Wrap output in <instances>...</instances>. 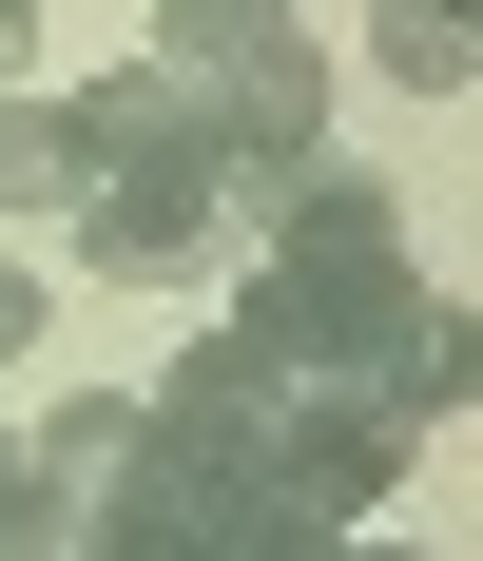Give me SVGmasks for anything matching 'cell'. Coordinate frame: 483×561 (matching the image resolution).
Listing matches in <instances>:
<instances>
[{"label": "cell", "mask_w": 483, "mask_h": 561, "mask_svg": "<svg viewBox=\"0 0 483 561\" xmlns=\"http://www.w3.org/2000/svg\"><path fill=\"white\" fill-rule=\"evenodd\" d=\"M58 136H78V252H97L116 290H174L214 272L232 232V156H214V98L174 78V58H136V78H97V98H58Z\"/></svg>", "instance_id": "cell-1"}, {"label": "cell", "mask_w": 483, "mask_h": 561, "mask_svg": "<svg viewBox=\"0 0 483 561\" xmlns=\"http://www.w3.org/2000/svg\"><path fill=\"white\" fill-rule=\"evenodd\" d=\"M232 214L271 232V272L232 290V330H252L290 388H348L368 310L406 290V214H387V174H348V156H290V174H252Z\"/></svg>", "instance_id": "cell-2"}, {"label": "cell", "mask_w": 483, "mask_h": 561, "mask_svg": "<svg viewBox=\"0 0 483 561\" xmlns=\"http://www.w3.org/2000/svg\"><path fill=\"white\" fill-rule=\"evenodd\" d=\"M271 504H310V523H368L387 484H406V426H387L368 388H271V446H252Z\"/></svg>", "instance_id": "cell-3"}, {"label": "cell", "mask_w": 483, "mask_h": 561, "mask_svg": "<svg viewBox=\"0 0 483 561\" xmlns=\"http://www.w3.org/2000/svg\"><path fill=\"white\" fill-rule=\"evenodd\" d=\"M348 388H368L387 426L426 446L445 407L483 388V330H464V290H426V272H406V290H387V310H368V348H348Z\"/></svg>", "instance_id": "cell-4"}, {"label": "cell", "mask_w": 483, "mask_h": 561, "mask_svg": "<svg viewBox=\"0 0 483 561\" xmlns=\"http://www.w3.org/2000/svg\"><path fill=\"white\" fill-rule=\"evenodd\" d=\"M271 388H290V368H271L252 330H214V348H174L156 388H136V426H156V446H214V465H252V446H271Z\"/></svg>", "instance_id": "cell-5"}, {"label": "cell", "mask_w": 483, "mask_h": 561, "mask_svg": "<svg viewBox=\"0 0 483 561\" xmlns=\"http://www.w3.org/2000/svg\"><path fill=\"white\" fill-rule=\"evenodd\" d=\"M464 20H483V0H387V20H368V58L406 78V98H464V78H483V39H464Z\"/></svg>", "instance_id": "cell-6"}, {"label": "cell", "mask_w": 483, "mask_h": 561, "mask_svg": "<svg viewBox=\"0 0 483 561\" xmlns=\"http://www.w3.org/2000/svg\"><path fill=\"white\" fill-rule=\"evenodd\" d=\"M290 39V0H156V58L174 78H232V58H271Z\"/></svg>", "instance_id": "cell-7"}, {"label": "cell", "mask_w": 483, "mask_h": 561, "mask_svg": "<svg viewBox=\"0 0 483 561\" xmlns=\"http://www.w3.org/2000/svg\"><path fill=\"white\" fill-rule=\"evenodd\" d=\"M39 194H78V136H58V116L0 78V214H39Z\"/></svg>", "instance_id": "cell-8"}, {"label": "cell", "mask_w": 483, "mask_h": 561, "mask_svg": "<svg viewBox=\"0 0 483 561\" xmlns=\"http://www.w3.org/2000/svg\"><path fill=\"white\" fill-rule=\"evenodd\" d=\"M0 561H78V504L39 484V446H0Z\"/></svg>", "instance_id": "cell-9"}, {"label": "cell", "mask_w": 483, "mask_h": 561, "mask_svg": "<svg viewBox=\"0 0 483 561\" xmlns=\"http://www.w3.org/2000/svg\"><path fill=\"white\" fill-rule=\"evenodd\" d=\"M116 446H136V407H116V388H97V407H58V426H39V484H58V504H78V484H97Z\"/></svg>", "instance_id": "cell-10"}, {"label": "cell", "mask_w": 483, "mask_h": 561, "mask_svg": "<svg viewBox=\"0 0 483 561\" xmlns=\"http://www.w3.org/2000/svg\"><path fill=\"white\" fill-rule=\"evenodd\" d=\"M0 348H39V272H0Z\"/></svg>", "instance_id": "cell-11"}, {"label": "cell", "mask_w": 483, "mask_h": 561, "mask_svg": "<svg viewBox=\"0 0 483 561\" xmlns=\"http://www.w3.org/2000/svg\"><path fill=\"white\" fill-rule=\"evenodd\" d=\"M20 58H39V0H0V78H20Z\"/></svg>", "instance_id": "cell-12"}]
</instances>
